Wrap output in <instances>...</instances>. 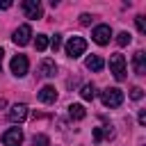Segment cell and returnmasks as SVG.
<instances>
[{"instance_id": "cell-1", "label": "cell", "mask_w": 146, "mask_h": 146, "mask_svg": "<svg viewBox=\"0 0 146 146\" xmlns=\"http://www.w3.org/2000/svg\"><path fill=\"white\" fill-rule=\"evenodd\" d=\"M100 100H103L105 107H119L123 103V91L119 87H107V89H103Z\"/></svg>"}, {"instance_id": "cell-2", "label": "cell", "mask_w": 146, "mask_h": 146, "mask_svg": "<svg viewBox=\"0 0 146 146\" xmlns=\"http://www.w3.org/2000/svg\"><path fill=\"white\" fill-rule=\"evenodd\" d=\"M110 71H112V75H114L119 82L125 80V57H123L121 52L110 55Z\"/></svg>"}, {"instance_id": "cell-3", "label": "cell", "mask_w": 146, "mask_h": 146, "mask_svg": "<svg viewBox=\"0 0 146 146\" xmlns=\"http://www.w3.org/2000/svg\"><path fill=\"white\" fill-rule=\"evenodd\" d=\"M84 50H87V41H84L82 36H71V39L66 41V55H68V57L75 59V57H80Z\"/></svg>"}, {"instance_id": "cell-4", "label": "cell", "mask_w": 146, "mask_h": 146, "mask_svg": "<svg viewBox=\"0 0 146 146\" xmlns=\"http://www.w3.org/2000/svg\"><path fill=\"white\" fill-rule=\"evenodd\" d=\"M21 7H23V11H25V16L32 18V21H36V18L43 16V7H41L39 0H23Z\"/></svg>"}, {"instance_id": "cell-5", "label": "cell", "mask_w": 146, "mask_h": 146, "mask_svg": "<svg viewBox=\"0 0 146 146\" xmlns=\"http://www.w3.org/2000/svg\"><path fill=\"white\" fill-rule=\"evenodd\" d=\"M91 39H94L98 46H107L110 39H112V27H110V25H96L94 32H91Z\"/></svg>"}, {"instance_id": "cell-6", "label": "cell", "mask_w": 146, "mask_h": 146, "mask_svg": "<svg viewBox=\"0 0 146 146\" xmlns=\"http://www.w3.org/2000/svg\"><path fill=\"white\" fill-rule=\"evenodd\" d=\"M2 144L5 146H21L23 144V130L21 128H9L2 132Z\"/></svg>"}, {"instance_id": "cell-7", "label": "cell", "mask_w": 146, "mask_h": 146, "mask_svg": "<svg viewBox=\"0 0 146 146\" xmlns=\"http://www.w3.org/2000/svg\"><path fill=\"white\" fill-rule=\"evenodd\" d=\"M30 36H32V27H30V25H21V27L14 30L11 41H14L16 46H27V43H30Z\"/></svg>"}, {"instance_id": "cell-8", "label": "cell", "mask_w": 146, "mask_h": 146, "mask_svg": "<svg viewBox=\"0 0 146 146\" xmlns=\"http://www.w3.org/2000/svg\"><path fill=\"white\" fill-rule=\"evenodd\" d=\"M27 68H30L27 57H25V55H14V59H11V73H14L16 78H23V75L27 73Z\"/></svg>"}, {"instance_id": "cell-9", "label": "cell", "mask_w": 146, "mask_h": 146, "mask_svg": "<svg viewBox=\"0 0 146 146\" xmlns=\"http://www.w3.org/2000/svg\"><path fill=\"white\" fill-rule=\"evenodd\" d=\"M25 116H27V105H25V103H16V105H11L9 112H7V119L14 121V123L25 121Z\"/></svg>"}, {"instance_id": "cell-10", "label": "cell", "mask_w": 146, "mask_h": 146, "mask_svg": "<svg viewBox=\"0 0 146 146\" xmlns=\"http://www.w3.org/2000/svg\"><path fill=\"white\" fill-rule=\"evenodd\" d=\"M55 73H57V64L52 62V59H41V64H39V68H36V75L39 78H55Z\"/></svg>"}, {"instance_id": "cell-11", "label": "cell", "mask_w": 146, "mask_h": 146, "mask_svg": "<svg viewBox=\"0 0 146 146\" xmlns=\"http://www.w3.org/2000/svg\"><path fill=\"white\" fill-rule=\"evenodd\" d=\"M132 68L137 75H146V52L144 50H137L132 55Z\"/></svg>"}, {"instance_id": "cell-12", "label": "cell", "mask_w": 146, "mask_h": 146, "mask_svg": "<svg viewBox=\"0 0 146 146\" xmlns=\"http://www.w3.org/2000/svg\"><path fill=\"white\" fill-rule=\"evenodd\" d=\"M36 96H39V100H41V103L50 105V103H55V100H57V89H55V87H50V84H46V87H41V89H39V94H36Z\"/></svg>"}, {"instance_id": "cell-13", "label": "cell", "mask_w": 146, "mask_h": 146, "mask_svg": "<svg viewBox=\"0 0 146 146\" xmlns=\"http://www.w3.org/2000/svg\"><path fill=\"white\" fill-rule=\"evenodd\" d=\"M112 137H114V130H112V125L94 128V139H96V141H103V139H112Z\"/></svg>"}, {"instance_id": "cell-14", "label": "cell", "mask_w": 146, "mask_h": 146, "mask_svg": "<svg viewBox=\"0 0 146 146\" xmlns=\"http://www.w3.org/2000/svg\"><path fill=\"white\" fill-rule=\"evenodd\" d=\"M84 66L89 68V71H103V66H105V62L98 57V55H89L87 59H84Z\"/></svg>"}, {"instance_id": "cell-15", "label": "cell", "mask_w": 146, "mask_h": 146, "mask_svg": "<svg viewBox=\"0 0 146 146\" xmlns=\"http://www.w3.org/2000/svg\"><path fill=\"white\" fill-rule=\"evenodd\" d=\"M68 116L75 119V121H80V119L87 116V112H84V107H82L80 103H71V105H68Z\"/></svg>"}, {"instance_id": "cell-16", "label": "cell", "mask_w": 146, "mask_h": 146, "mask_svg": "<svg viewBox=\"0 0 146 146\" xmlns=\"http://www.w3.org/2000/svg\"><path fill=\"white\" fill-rule=\"evenodd\" d=\"M80 96H82L84 100H94V96H96V87H94V84H84V87L80 89Z\"/></svg>"}, {"instance_id": "cell-17", "label": "cell", "mask_w": 146, "mask_h": 146, "mask_svg": "<svg viewBox=\"0 0 146 146\" xmlns=\"http://www.w3.org/2000/svg\"><path fill=\"white\" fill-rule=\"evenodd\" d=\"M34 46H36V50H46V48H48V36H46V34H36Z\"/></svg>"}, {"instance_id": "cell-18", "label": "cell", "mask_w": 146, "mask_h": 146, "mask_svg": "<svg viewBox=\"0 0 146 146\" xmlns=\"http://www.w3.org/2000/svg\"><path fill=\"white\" fill-rule=\"evenodd\" d=\"M48 144H50V139L46 135H34L32 137V146H48Z\"/></svg>"}, {"instance_id": "cell-19", "label": "cell", "mask_w": 146, "mask_h": 146, "mask_svg": "<svg viewBox=\"0 0 146 146\" xmlns=\"http://www.w3.org/2000/svg\"><path fill=\"white\" fill-rule=\"evenodd\" d=\"M130 39H132L130 32H119V34H116V43H119V46H128Z\"/></svg>"}, {"instance_id": "cell-20", "label": "cell", "mask_w": 146, "mask_h": 146, "mask_svg": "<svg viewBox=\"0 0 146 146\" xmlns=\"http://www.w3.org/2000/svg\"><path fill=\"white\" fill-rule=\"evenodd\" d=\"M141 96H144V89L141 87H132L130 89V98L132 100H141Z\"/></svg>"}, {"instance_id": "cell-21", "label": "cell", "mask_w": 146, "mask_h": 146, "mask_svg": "<svg viewBox=\"0 0 146 146\" xmlns=\"http://www.w3.org/2000/svg\"><path fill=\"white\" fill-rule=\"evenodd\" d=\"M59 46H62V34H55L52 41H50V48L52 50H59Z\"/></svg>"}, {"instance_id": "cell-22", "label": "cell", "mask_w": 146, "mask_h": 146, "mask_svg": "<svg viewBox=\"0 0 146 146\" xmlns=\"http://www.w3.org/2000/svg\"><path fill=\"white\" fill-rule=\"evenodd\" d=\"M135 23H137V30L144 34V32H146V23H144V16H137V18H135Z\"/></svg>"}, {"instance_id": "cell-23", "label": "cell", "mask_w": 146, "mask_h": 146, "mask_svg": "<svg viewBox=\"0 0 146 146\" xmlns=\"http://www.w3.org/2000/svg\"><path fill=\"white\" fill-rule=\"evenodd\" d=\"M94 21V16L91 14H80V25H89Z\"/></svg>"}, {"instance_id": "cell-24", "label": "cell", "mask_w": 146, "mask_h": 146, "mask_svg": "<svg viewBox=\"0 0 146 146\" xmlns=\"http://www.w3.org/2000/svg\"><path fill=\"white\" fill-rule=\"evenodd\" d=\"M137 121H139V125H144V123H146V112H144V110L139 112V116H137Z\"/></svg>"}, {"instance_id": "cell-25", "label": "cell", "mask_w": 146, "mask_h": 146, "mask_svg": "<svg viewBox=\"0 0 146 146\" xmlns=\"http://www.w3.org/2000/svg\"><path fill=\"white\" fill-rule=\"evenodd\" d=\"M9 7H11L9 0H0V9H9Z\"/></svg>"}, {"instance_id": "cell-26", "label": "cell", "mask_w": 146, "mask_h": 146, "mask_svg": "<svg viewBox=\"0 0 146 146\" xmlns=\"http://www.w3.org/2000/svg\"><path fill=\"white\" fill-rule=\"evenodd\" d=\"M2 57H5V50L0 48V71H2Z\"/></svg>"}]
</instances>
